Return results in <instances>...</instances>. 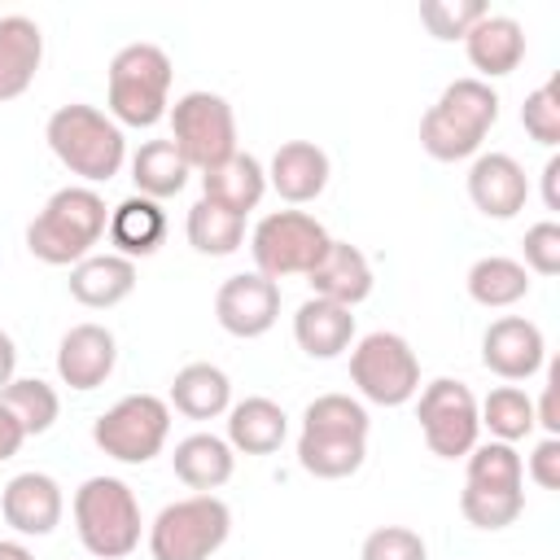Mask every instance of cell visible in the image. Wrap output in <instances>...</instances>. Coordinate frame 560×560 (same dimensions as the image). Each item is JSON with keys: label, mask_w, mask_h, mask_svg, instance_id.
Wrapping results in <instances>:
<instances>
[{"label": "cell", "mask_w": 560, "mask_h": 560, "mask_svg": "<svg viewBox=\"0 0 560 560\" xmlns=\"http://www.w3.org/2000/svg\"><path fill=\"white\" fill-rule=\"evenodd\" d=\"M416 420H420L424 446L438 459H464L477 446V433H481V416H477L472 389L464 381H451V376H438V381H429L420 389Z\"/></svg>", "instance_id": "cell-11"}, {"label": "cell", "mask_w": 560, "mask_h": 560, "mask_svg": "<svg viewBox=\"0 0 560 560\" xmlns=\"http://www.w3.org/2000/svg\"><path fill=\"white\" fill-rule=\"evenodd\" d=\"M105 236L118 245V254L122 258H149L158 245H162V236H166V214H162V206L158 201H149V197H127V201H118L114 210H109V228H105Z\"/></svg>", "instance_id": "cell-27"}, {"label": "cell", "mask_w": 560, "mask_h": 560, "mask_svg": "<svg viewBox=\"0 0 560 560\" xmlns=\"http://www.w3.org/2000/svg\"><path fill=\"white\" fill-rule=\"evenodd\" d=\"M293 341L311 359H337L354 346V315L328 298H306L293 315Z\"/></svg>", "instance_id": "cell-22"}, {"label": "cell", "mask_w": 560, "mask_h": 560, "mask_svg": "<svg viewBox=\"0 0 560 560\" xmlns=\"http://www.w3.org/2000/svg\"><path fill=\"white\" fill-rule=\"evenodd\" d=\"M350 381L376 407H402L420 394V359L398 332H368L350 346Z\"/></svg>", "instance_id": "cell-9"}, {"label": "cell", "mask_w": 560, "mask_h": 560, "mask_svg": "<svg viewBox=\"0 0 560 560\" xmlns=\"http://www.w3.org/2000/svg\"><path fill=\"white\" fill-rule=\"evenodd\" d=\"M13 376H18V346H13V337L0 328V389H4Z\"/></svg>", "instance_id": "cell-45"}, {"label": "cell", "mask_w": 560, "mask_h": 560, "mask_svg": "<svg viewBox=\"0 0 560 560\" xmlns=\"http://www.w3.org/2000/svg\"><path fill=\"white\" fill-rule=\"evenodd\" d=\"M188 162L179 158V149L171 140H144L136 153H131V184L140 188V197L149 201H162V197H175L184 192L188 184Z\"/></svg>", "instance_id": "cell-28"}, {"label": "cell", "mask_w": 560, "mask_h": 560, "mask_svg": "<svg viewBox=\"0 0 560 560\" xmlns=\"http://www.w3.org/2000/svg\"><path fill=\"white\" fill-rule=\"evenodd\" d=\"M464 52L477 70L481 83L512 74L525 61V26L508 13H486L468 35H464Z\"/></svg>", "instance_id": "cell-19"}, {"label": "cell", "mask_w": 560, "mask_h": 560, "mask_svg": "<svg viewBox=\"0 0 560 560\" xmlns=\"http://www.w3.org/2000/svg\"><path fill=\"white\" fill-rule=\"evenodd\" d=\"M289 438V416L280 402L249 394L228 407V446L241 455H271Z\"/></svg>", "instance_id": "cell-23"}, {"label": "cell", "mask_w": 560, "mask_h": 560, "mask_svg": "<svg viewBox=\"0 0 560 560\" xmlns=\"http://www.w3.org/2000/svg\"><path fill=\"white\" fill-rule=\"evenodd\" d=\"M171 438V402L158 394H127L92 420V442L118 464H149Z\"/></svg>", "instance_id": "cell-10"}, {"label": "cell", "mask_w": 560, "mask_h": 560, "mask_svg": "<svg viewBox=\"0 0 560 560\" xmlns=\"http://www.w3.org/2000/svg\"><path fill=\"white\" fill-rule=\"evenodd\" d=\"M171 468H175V477H179L188 490L210 494V490H219V486L232 481L236 451H232L228 438H219V433H188V438L175 442Z\"/></svg>", "instance_id": "cell-24"}, {"label": "cell", "mask_w": 560, "mask_h": 560, "mask_svg": "<svg viewBox=\"0 0 560 560\" xmlns=\"http://www.w3.org/2000/svg\"><path fill=\"white\" fill-rule=\"evenodd\" d=\"M359 560H429V547L407 525H381V529H372L363 538Z\"/></svg>", "instance_id": "cell-39"}, {"label": "cell", "mask_w": 560, "mask_h": 560, "mask_svg": "<svg viewBox=\"0 0 560 560\" xmlns=\"http://www.w3.org/2000/svg\"><path fill=\"white\" fill-rule=\"evenodd\" d=\"M529 293V271L508 254H486L468 267V298L486 311L516 306Z\"/></svg>", "instance_id": "cell-29"}, {"label": "cell", "mask_w": 560, "mask_h": 560, "mask_svg": "<svg viewBox=\"0 0 560 560\" xmlns=\"http://www.w3.org/2000/svg\"><path fill=\"white\" fill-rule=\"evenodd\" d=\"M556 398H560V368L551 363L547 385H542V402L534 407V424H542L547 438H560V407H556Z\"/></svg>", "instance_id": "cell-42"}, {"label": "cell", "mask_w": 560, "mask_h": 560, "mask_svg": "<svg viewBox=\"0 0 560 560\" xmlns=\"http://www.w3.org/2000/svg\"><path fill=\"white\" fill-rule=\"evenodd\" d=\"M66 512V494L57 486V477L48 472H18L4 490H0V516L4 525H13L22 538H44L61 525Z\"/></svg>", "instance_id": "cell-15"}, {"label": "cell", "mask_w": 560, "mask_h": 560, "mask_svg": "<svg viewBox=\"0 0 560 560\" xmlns=\"http://www.w3.org/2000/svg\"><path fill=\"white\" fill-rule=\"evenodd\" d=\"M0 560H35V551L22 542H0Z\"/></svg>", "instance_id": "cell-46"}, {"label": "cell", "mask_w": 560, "mask_h": 560, "mask_svg": "<svg viewBox=\"0 0 560 560\" xmlns=\"http://www.w3.org/2000/svg\"><path fill=\"white\" fill-rule=\"evenodd\" d=\"M311 280V298H328L337 306H359L368 293H372V262L359 245L350 241H328L324 258L306 271Z\"/></svg>", "instance_id": "cell-18"}, {"label": "cell", "mask_w": 560, "mask_h": 560, "mask_svg": "<svg viewBox=\"0 0 560 560\" xmlns=\"http://www.w3.org/2000/svg\"><path fill=\"white\" fill-rule=\"evenodd\" d=\"M490 9L481 0H424L420 22L429 26L433 39H464Z\"/></svg>", "instance_id": "cell-37"}, {"label": "cell", "mask_w": 560, "mask_h": 560, "mask_svg": "<svg viewBox=\"0 0 560 560\" xmlns=\"http://www.w3.org/2000/svg\"><path fill=\"white\" fill-rule=\"evenodd\" d=\"M70 508L74 534L92 560H122L140 547V499L122 477H88Z\"/></svg>", "instance_id": "cell-4"}, {"label": "cell", "mask_w": 560, "mask_h": 560, "mask_svg": "<svg viewBox=\"0 0 560 560\" xmlns=\"http://www.w3.org/2000/svg\"><path fill=\"white\" fill-rule=\"evenodd\" d=\"M468 201L486 219H516L529 201V179L525 166L512 153H477L468 166Z\"/></svg>", "instance_id": "cell-14"}, {"label": "cell", "mask_w": 560, "mask_h": 560, "mask_svg": "<svg viewBox=\"0 0 560 560\" xmlns=\"http://www.w3.org/2000/svg\"><path fill=\"white\" fill-rule=\"evenodd\" d=\"M232 534V508L219 494H188L166 503L149 525L153 560H210Z\"/></svg>", "instance_id": "cell-6"}, {"label": "cell", "mask_w": 560, "mask_h": 560, "mask_svg": "<svg viewBox=\"0 0 560 560\" xmlns=\"http://www.w3.org/2000/svg\"><path fill=\"white\" fill-rule=\"evenodd\" d=\"M171 57L166 48L136 39L127 48L114 52L109 61V79H105V101H109V118L118 127H153L166 118L171 105Z\"/></svg>", "instance_id": "cell-5"}, {"label": "cell", "mask_w": 560, "mask_h": 560, "mask_svg": "<svg viewBox=\"0 0 560 560\" xmlns=\"http://www.w3.org/2000/svg\"><path fill=\"white\" fill-rule=\"evenodd\" d=\"M542 201H547V210H560V158L556 153L542 166Z\"/></svg>", "instance_id": "cell-44"}, {"label": "cell", "mask_w": 560, "mask_h": 560, "mask_svg": "<svg viewBox=\"0 0 560 560\" xmlns=\"http://www.w3.org/2000/svg\"><path fill=\"white\" fill-rule=\"evenodd\" d=\"M214 319L223 332H232L241 341L271 332V324L280 319V284L258 271L228 276L214 293Z\"/></svg>", "instance_id": "cell-12"}, {"label": "cell", "mask_w": 560, "mask_h": 560, "mask_svg": "<svg viewBox=\"0 0 560 560\" xmlns=\"http://www.w3.org/2000/svg\"><path fill=\"white\" fill-rule=\"evenodd\" d=\"M171 407L188 420H214L232 407V381L214 363H184L171 381Z\"/></svg>", "instance_id": "cell-26"}, {"label": "cell", "mask_w": 560, "mask_h": 560, "mask_svg": "<svg viewBox=\"0 0 560 560\" xmlns=\"http://www.w3.org/2000/svg\"><path fill=\"white\" fill-rule=\"evenodd\" d=\"M184 232H188V245L197 254H206V258H228V254H236L245 245V219L223 210V206H214V201H206V197L197 206H188Z\"/></svg>", "instance_id": "cell-31"}, {"label": "cell", "mask_w": 560, "mask_h": 560, "mask_svg": "<svg viewBox=\"0 0 560 560\" xmlns=\"http://www.w3.org/2000/svg\"><path fill=\"white\" fill-rule=\"evenodd\" d=\"M521 127L529 131V140H538L542 149L560 144V79H547L542 88H534L521 105Z\"/></svg>", "instance_id": "cell-38"}, {"label": "cell", "mask_w": 560, "mask_h": 560, "mask_svg": "<svg viewBox=\"0 0 560 560\" xmlns=\"http://www.w3.org/2000/svg\"><path fill=\"white\" fill-rule=\"evenodd\" d=\"M477 416H481V429H490L494 442H521L534 433V398L516 385H499L486 394V402H477Z\"/></svg>", "instance_id": "cell-33"}, {"label": "cell", "mask_w": 560, "mask_h": 560, "mask_svg": "<svg viewBox=\"0 0 560 560\" xmlns=\"http://www.w3.org/2000/svg\"><path fill=\"white\" fill-rule=\"evenodd\" d=\"M114 363H118V341L105 324H74L57 341V376H61V385H70L79 394L105 385Z\"/></svg>", "instance_id": "cell-16"}, {"label": "cell", "mask_w": 560, "mask_h": 560, "mask_svg": "<svg viewBox=\"0 0 560 560\" xmlns=\"http://www.w3.org/2000/svg\"><path fill=\"white\" fill-rule=\"evenodd\" d=\"M529 477L542 490H560V438H542L529 455Z\"/></svg>", "instance_id": "cell-41"}, {"label": "cell", "mask_w": 560, "mask_h": 560, "mask_svg": "<svg viewBox=\"0 0 560 560\" xmlns=\"http://www.w3.org/2000/svg\"><path fill=\"white\" fill-rule=\"evenodd\" d=\"M468 486H494V490H521L525 486V459L512 442H477L468 455Z\"/></svg>", "instance_id": "cell-34"}, {"label": "cell", "mask_w": 560, "mask_h": 560, "mask_svg": "<svg viewBox=\"0 0 560 560\" xmlns=\"http://www.w3.org/2000/svg\"><path fill=\"white\" fill-rule=\"evenodd\" d=\"M372 420L368 407L350 394H319L302 411V433H346V438H368Z\"/></svg>", "instance_id": "cell-35"}, {"label": "cell", "mask_w": 560, "mask_h": 560, "mask_svg": "<svg viewBox=\"0 0 560 560\" xmlns=\"http://www.w3.org/2000/svg\"><path fill=\"white\" fill-rule=\"evenodd\" d=\"M44 140H48L52 158L70 175H79L88 188L114 179L127 162L122 127L109 114H101L96 105H83V101H70V105L52 109V118L44 127Z\"/></svg>", "instance_id": "cell-3"}, {"label": "cell", "mask_w": 560, "mask_h": 560, "mask_svg": "<svg viewBox=\"0 0 560 560\" xmlns=\"http://www.w3.org/2000/svg\"><path fill=\"white\" fill-rule=\"evenodd\" d=\"M499 122V92L481 79H455L420 118V149L433 162H464L481 153V140Z\"/></svg>", "instance_id": "cell-2"}, {"label": "cell", "mask_w": 560, "mask_h": 560, "mask_svg": "<svg viewBox=\"0 0 560 560\" xmlns=\"http://www.w3.org/2000/svg\"><path fill=\"white\" fill-rule=\"evenodd\" d=\"M22 442H26L22 424H18V420H13V411L0 402V464H4V459H13V455L22 451Z\"/></svg>", "instance_id": "cell-43"}, {"label": "cell", "mask_w": 560, "mask_h": 560, "mask_svg": "<svg viewBox=\"0 0 560 560\" xmlns=\"http://www.w3.org/2000/svg\"><path fill=\"white\" fill-rule=\"evenodd\" d=\"M368 459V438H346V433H298V464L311 477L341 481L359 472Z\"/></svg>", "instance_id": "cell-30"}, {"label": "cell", "mask_w": 560, "mask_h": 560, "mask_svg": "<svg viewBox=\"0 0 560 560\" xmlns=\"http://www.w3.org/2000/svg\"><path fill=\"white\" fill-rule=\"evenodd\" d=\"M525 271L534 276H560V223L556 219H542L534 228H525Z\"/></svg>", "instance_id": "cell-40"}, {"label": "cell", "mask_w": 560, "mask_h": 560, "mask_svg": "<svg viewBox=\"0 0 560 560\" xmlns=\"http://www.w3.org/2000/svg\"><path fill=\"white\" fill-rule=\"evenodd\" d=\"M481 363L503 381H529L547 363L542 328L525 315H499L481 332Z\"/></svg>", "instance_id": "cell-13"}, {"label": "cell", "mask_w": 560, "mask_h": 560, "mask_svg": "<svg viewBox=\"0 0 560 560\" xmlns=\"http://www.w3.org/2000/svg\"><path fill=\"white\" fill-rule=\"evenodd\" d=\"M262 192H267V166L254 153H241V149L228 162H219L214 171L201 175V197L223 206V210H232V214H241V219L249 210H258Z\"/></svg>", "instance_id": "cell-25"}, {"label": "cell", "mask_w": 560, "mask_h": 560, "mask_svg": "<svg viewBox=\"0 0 560 560\" xmlns=\"http://www.w3.org/2000/svg\"><path fill=\"white\" fill-rule=\"evenodd\" d=\"M171 144L188 162V171H214L236 153V114L219 92H184L171 109Z\"/></svg>", "instance_id": "cell-8"}, {"label": "cell", "mask_w": 560, "mask_h": 560, "mask_svg": "<svg viewBox=\"0 0 560 560\" xmlns=\"http://www.w3.org/2000/svg\"><path fill=\"white\" fill-rule=\"evenodd\" d=\"M44 61V31L26 13H4L0 18V105L18 101Z\"/></svg>", "instance_id": "cell-20"}, {"label": "cell", "mask_w": 560, "mask_h": 560, "mask_svg": "<svg viewBox=\"0 0 560 560\" xmlns=\"http://www.w3.org/2000/svg\"><path fill=\"white\" fill-rule=\"evenodd\" d=\"M0 402L13 411V420L22 424L26 438L48 433V429L57 424V416H61L57 389H52L48 381H39V376H13V381L0 389Z\"/></svg>", "instance_id": "cell-32"}, {"label": "cell", "mask_w": 560, "mask_h": 560, "mask_svg": "<svg viewBox=\"0 0 560 560\" xmlns=\"http://www.w3.org/2000/svg\"><path fill=\"white\" fill-rule=\"evenodd\" d=\"M459 512L477 529H508L525 512V490H494V486H468L464 481Z\"/></svg>", "instance_id": "cell-36"}, {"label": "cell", "mask_w": 560, "mask_h": 560, "mask_svg": "<svg viewBox=\"0 0 560 560\" xmlns=\"http://www.w3.org/2000/svg\"><path fill=\"white\" fill-rule=\"evenodd\" d=\"M105 228H109L105 197L88 184H66L26 223V249L48 267H74L96 249Z\"/></svg>", "instance_id": "cell-1"}, {"label": "cell", "mask_w": 560, "mask_h": 560, "mask_svg": "<svg viewBox=\"0 0 560 560\" xmlns=\"http://www.w3.org/2000/svg\"><path fill=\"white\" fill-rule=\"evenodd\" d=\"M328 228L306 214V210H271L254 223L249 232V254H254V271L267 280H284V276H306L324 249H328Z\"/></svg>", "instance_id": "cell-7"}, {"label": "cell", "mask_w": 560, "mask_h": 560, "mask_svg": "<svg viewBox=\"0 0 560 560\" xmlns=\"http://www.w3.org/2000/svg\"><path fill=\"white\" fill-rule=\"evenodd\" d=\"M328 153L315 140H284L267 162V188H276L289 206H306L328 188Z\"/></svg>", "instance_id": "cell-17"}, {"label": "cell", "mask_w": 560, "mask_h": 560, "mask_svg": "<svg viewBox=\"0 0 560 560\" xmlns=\"http://www.w3.org/2000/svg\"><path fill=\"white\" fill-rule=\"evenodd\" d=\"M136 289V262L122 254H88L70 267V298L88 311H109Z\"/></svg>", "instance_id": "cell-21"}]
</instances>
